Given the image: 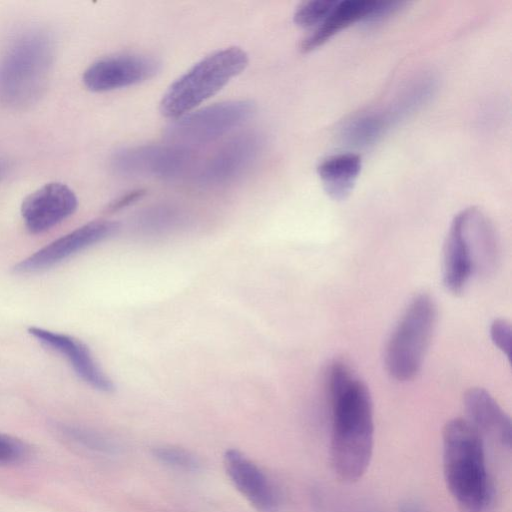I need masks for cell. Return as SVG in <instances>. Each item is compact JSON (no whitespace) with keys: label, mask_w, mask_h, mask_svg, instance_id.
Segmentation results:
<instances>
[{"label":"cell","mask_w":512,"mask_h":512,"mask_svg":"<svg viewBox=\"0 0 512 512\" xmlns=\"http://www.w3.org/2000/svg\"><path fill=\"white\" fill-rule=\"evenodd\" d=\"M331 408L330 462L345 482H355L369 466L374 443L373 403L366 384L343 361L326 373Z\"/></svg>","instance_id":"6da1fadb"},{"label":"cell","mask_w":512,"mask_h":512,"mask_svg":"<svg viewBox=\"0 0 512 512\" xmlns=\"http://www.w3.org/2000/svg\"><path fill=\"white\" fill-rule=\"evenodd\" d=\"M442 443L444 478L459 512H487L494 489L482 436L466 419L454 418L443 428Z\"/></svg>","instance_id":"7a4b0ae2"},{"label":"cell","mask_w":512,"mask_h":512,"mask_svg":"<svg viewBox=\"0 0 512 512\" xmlns=\"http://www.w3.org/2000/svg\"><path fill=\"white\" fill-rule=\"evenodd\" d=\"M55 46L42 28L16 34L0 55V99L14 108L34 103L43 93L52 70Z\"/></svg>","instance_id":"3957f363"},{"label":"cell","mask_w":512,"mask_h":512,"mask_svg":"<svg viewBox=\"0 0 512 512\" xmlns=\"http://www.w3.org/2000/svg\"><path fill=\"white\" fill-rule=\"evenodd\" d=\"M248 61L247 53L235 46L204 57L168 87L160 102L162 115L173 120L195 110L239 75Z\"/></svg>","instance_id":"277c9868"},{"label":"cell","mask_w":512,"mask_h":512,"mask_svg":"<svg viewBox=\"0 0 512 512\" xmlns=\"http://www.w3.org/2000/svg\"><path fill=\"white\" fill-rule=\"evenodd\" d=\"M437 310L428 294L415 296L394 328L385 348L391 377L408 381L419 372L436 324Z\"/></svg>","instance_id":"5b68a950"},{"label":"cell","mask_w":512,"mask_h":512,"mask_svg":"<svg viewBox=\"0 0 512 512\" xmlns=\"http://www.w3.org/2000/svg\"><path fill=\"white\" fill-rule=\"evenodd\" d=\"M255 112L249 100L215 103L186 113L165 129L169 143L190 148L212 142L246 122Z\"/></svg>","instance_id":"8992f818"},{"label":"cell","mask_w":512,"mask_h":512,"mask_svg":"<svg viewBox=\"0 0 512 512\" xmlns=\"http://www.w3.org/2000/svg\"><path fill=\"white\" fill-rule=\"evenodd\" d=\"M193 160L190 148L169 143L122 148L114 153L112 166L124 175L173 180L183 176Z\"/></svg>","instance_id":"52a82bcc"},{"label":"cell","mask_w":512,"mask_h":512,"mask_svg":"<svg viewBox=\"0 0 512 512\" xmlns=\"http://www.w3.org/2000/svg\"><path fill=\"white\" fill-rule=\"evenodd\" d=\"M262 148L263 139L255 132L231 138L202 164L197 173V184L218 187L234 181L253 165Z\"/></svg>","instance_id":"ba28073f"},{"label":"cell","mask_w":512,"mask_h":512,"mask_svg":"<svg viewBox=\"0 0 512 512\" xmlns=\"http://www.w3.org/2000/svg\"><path fill=\"white\" fill-rule=\"evenodd\" d=\"M119 224L110 220H94L55 239L48 245L21 260L13 267L17 274L46 270L70 256L114 235Z\"/></svg>","instance_id":"9c48e42d"},{"label":"cell","mask_w":512,"mask_h":512,"mask_svg":"<svg viewBox=\"0 0 512 512\" xmlns=\"http://www.w3.org/2000/svg\"><path fill=\"white\" fill-rule=\"evenodd\" d=\"M159 62L140 54H118L92 63L83 73V83L93 92H106L135 85L152 78Z\"/></svg>","instance_id":"30bf717a"},{"label":"cell","mask_w":512,"mask_h":512,"mask_svg":"<svg viewBox=\"0 0 512 512\" xmlns=\"http://www.w3.org/2000/svg\"><path fill=\"white\" fill-rule=\"evenodd\" d=\"M78 200L66 184L47 183L22 202L21 216L26 228L33 234L45 232L71 216Z\"/></svg>","instance_id":"8fae6325"},{"label":"cell","mask_w":512,"mask_h":512,"mask_svg":"<svg viewBox=\"0 0 512 512\" xmlns=\"http://www.w3.org/2000/svg\"><path fill=\"white\" fill-rule=\"evenodd\" d=\"M28 333L37 341L63 355L77 375L88 385L102 392L115 389L113 381L102 370L89 347L81 340L59 332L31 326Z\"/></svg>","instance_id":"7c38bea8"},{"label":"cell","mask_w":512,"mask_h":512,"mask_svg":"<svg viewBox=\"0 0 512 512\" xmlns=\"http://www.w3.org/2000/svg\"><path fill=\"white\" fill-rule=\"evenodd\" d=\"M225 470L238 491L259 511L273 512L278 496L264 472L237 449L224 454Z\"/></svg>","instance_id":"4fadbf2b"},{"label":"cell","mask_w":512,"mask_h":512,"mask_svg":"<svg viewBox=\"0 0 512 512\" xmlns=\"http://www.w3.org/2000/svg\"><path fill=\"white\" fill-rule=\"evenodd\" d=\"M443 284L454 294L461 293L477 274L472 242L459 214L453 218L443 248Z\"/></svg>","instance_id":"5bb4252c"},{"label":"cell","mask_w":512,"mask_h":512,"mask_svg":"<svg viewBox=\"0 0 512 512\" xmlns=\"http://www.w3.org/2000/svg\"><path fill=\"white\" fill-rule=\"evenodd\" d=\"M467 421L482 436L510 449L512 428L510 417L497 401L483 388L468 389L463 398Z\"/></svg>","instance_id":"9a60e30c"},{"label":"cell","mask_w":512,"mask_h":512,"mask_svg":"<svg viewBox=\"0 0 512 512\" xmlns=\"http://www.w3.org/2000/svg\"><path fill=\"white\" fill-rule=\"evenodd\" d=\"M377 0L337 1L330 13L318 24L316 29L302 40L303 52L314 50L324 44L337 32L358 20L367 21Z\"/></svg>","instance_id":"2e32d148"},{"label":"cell","mask_w":512,"mask_h":512,"mask_svg":"<svg viewBox=\"0 0 512 512\" xmlns=\"http://www.w3.org/2000/svg\"><path fill=\"white\" fill-rule=\"evenodd\" d=\"M361 170L359 155L344 152L323 159L317 166L325 192L335 200L346 198Z\"/></svg>","instance_id":"e0dca14e"},{"label":"cell","mask_w":512,"mask_h":512,"mask_svg":"<svg viewBox=\"0 0 512 512\" xmlns=\"http://www.w3.org/2000/svg\"><path fill=\"white\" fill-rule=\"evenodd\" d=\"M389 109L363 112L348 120L341 129L343 140L355 147L373 144L394 122Z\"/></svg>","instance_id":"ac0fdd59"},{"label":"cell","mask_w":512,"mask_h":512,"mask_svg":"<svg viewBox=\"0 0 512 512\" xmlns=\"http://www.w3.org/2000/svg\"><path fill=\"white\" fill-rule=\"evenodd\" d=\"M152 455L162 464L183 471H197L201 466L199 458L191 451L174 445H157Z\"/></svg>","instance_id":"d6986e66"},{"label":"cell","mask_w":512,"mask_h":512,"mask_svg":"<svg viewBox=\"0 0 512 512\" xmlns=\"http://www.w3.org/2000/svg\"><path fill=\"white\" fill-rule=\"evenodd\" d=\"M337 0H309L301 3L294 13V22L302 27L321 23L335 6Z\"/></svg>","instance_id":"ffe728a7"},{"label":"cell","mask_w":512,"mask_h":512,"mask_svg":"<svg viewBox=\"0 0 512 512\" xmlns=\"http://www.w3.org/2000/svg\"><path fill=\"white\" fill-rule=\"evenodd\" d=\"M28 449L20 439L0 433V464L15 463L23 460Z\"/></svg>","instance_id":"44dd1931"},{"label":"cell","mask_w":512,"mask_h":512,"mask_svg":"<svg viewBox=\"0 0 512 512\" xmlns=\"http://www.w3.org/2000/svg\"><path fill=\"white\" fill-rule=\"evenodd\" d=\"M490 337L494 345L508 358L511 351V326L504 319H496L490 326Z\"/></svg>","instance_id":"7402d4cb"},{"label":"cell","mask_w":512,"mask_h":512,"mask_svg":"<svg viewBox=\"0 0 512 512\" xmlns=\"http://www.w3.org/2000/svg\"><path fill=\"white\" fill-rule=\"evenodd\" d=\"M144 194H145V191L142 189L130 191V192L126 193L125 195H122L115 201H113L109 205L108 210L109 211H118L120 209H123V208L131 205L132 203L138 201L139 199H141Z\"/></svg>","instance_id":"603a6c76"},{"label":"cell","mask_w":512,"mask_h":512,"mask_svg":"<svg viewBox=\"0 0 512 512\" xmlns=\"http://www.w3.org/2000/svg\"><path fill=\"white\" fill-rule=\"evenodd\" d=\"M6 172H7V164L4 161L0 160V179L2 177H4Z\"/></svg>","instance_id":"cb8c5ba5"},{"label":"cell","mask_w":512,"mask_h":512,"mask_svg":"<svg viewBox=\"0 0 512 512\" xmlns=\"http://www.w3.org/2000/svg\"><path fill=\"white\" fill-rule=\"evenodd\" d=\"M403 512H417V511L411 507H407L403 510Z\"/></svg>","instance_id":"d4e9b609"}]
</instances>
